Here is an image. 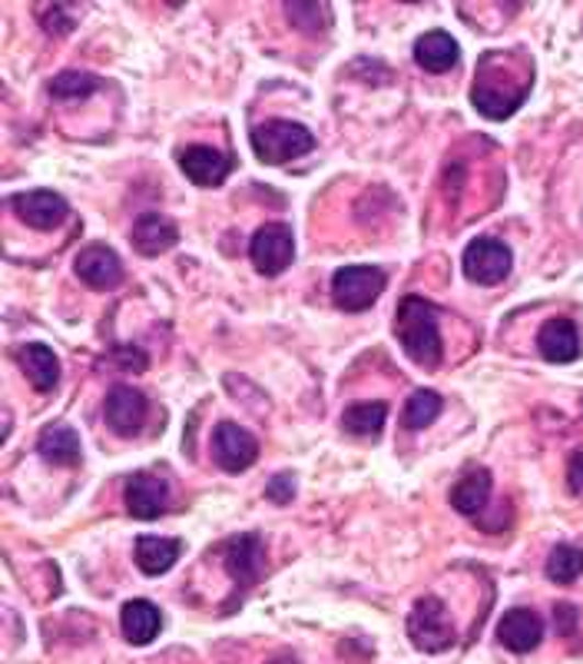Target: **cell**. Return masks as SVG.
Masks as SVG:
<instances>
[{
	"label": "cell",
	"mask_w": 583,
	"mask_h": 664,
	"mask_svg": "<svg viewBox=\"0 0 583 664\" xmlns=\"http://www.w3.org/2000/svg\"><path fill=\"white\" fill-rule=\"evenodd\" d=\"M399 340L412 363L422 369H438L445 346H441V329H438V309L422 296H405L399 306Z\"/></svg>",
	"instance_id": "cell-1"
},
{
	"label": "cell",
	"mask_w": 583,
	"mask_h": 664,
	"mask_svg": "<svg viewBox=\"0 0 583 664\" xmlns=\"http://www.w3.org/2000/svg\"><path fill=\"white\" fill-rule=\"evenodd\" d=\"M253 140V150L262 163H289V159H299L305 156L309 150H315V136L309 126L295 123V120H266L259 126H253L249 133Z\"/></svg>",
	"instance_id": "cell-2"
},
{
	"label": "cell",
	"mask_w": 583,
	"mask_h": 664,
	"mask_svg": "<svg viewBox=\"0 0 583 664\" xmlns=\"http://www.w3.org/2000/svg\"><path fill=\"white\" fill-rule=\"evenodd\" d=\"M504 74H507V64H504L501 51H491L478 64V84H474L471 100H474L478 113H484L487 120H507L527 100L524 93H511V90H504V84H497V80H504Z\"/></svg>",
	"instance_id": "cell-3"
},
{
	"label": "cell",
	"mask_w": 583,
	"mask_h": 664,
	"mask_svg": "<svg viewBox=\"0 0 583 664\" xmlns=\"http://www.w3.org/2000/svg\"><path fill=\"white\" fill-rule=\"evenodd\" d=\"M408 638L425 654H438V651H448L455 644L458 634H455V624H451L441 598L425 595L415 601V608L408 615Z\"/></svg>",
	"instance_id": "cell-4"
},
{
	"label": "cell",
	"mask_w": 583,
	"mask_h": 664,
	"mask_svg": "<svg viewBox=\"0 0 583 664\" xmlns=\"http://www.w3.org/2000/svg\"><path fill=\"white\" fill-rule=\"evenodd\" d=\"M388 276L378 266H341L332 276V299L345 312H365L384 292Z\"/></svg>",
	"instance_id": "cell-5"
},
{
	"label": "cell",
	"mask_w": 583,
	"mask_h": 664,
	"mask_svg": "<svg viewBox=\"0 0 583 664\" xmlns=\"http://www.w3.org/2000/svg\"><path fill=\"white\" fill-rule=\"evenodd\" d=\"M249 259L262 276H282L295 259V236L285 223H266L249 243Z\"/></svg>",
	"instance_id": "cell-6"
},
{
	"label": "cell",
	"mask_w": 583,
	"mask_h": 664,
	"mask_svg": "<svg viewBox=\"0 0 583 664\" xmlns=\"http://www.w3.org/2000/svg\"><path fill=\"white\" fill-rule=\"evenodd\" d=\"M511 250L507 243L494 240V236H481V240H471L464 256H461V266H464V276L478 286H497L507 279L511 273Z\"/></svg>",
	"instance_id": "cell-7"
},
{
	"label": "cell",
	"mask_w": 583,
	"mask_h": 664,
	"mask_svg": "<svg viewBox=\"0 0 583 664\" xmlns=\"http://www.w3.org/2000/svg\"><path fill=\"white\" fill-rule=\"evenodd\" d=\"M223 565L229 572V578L236 582L239 591L253 588L262 572H266V545L259 535L246 532V535H236L223 545Z\"/></svg>",
	"instance_id": "cell-8"
},
{
	"label": "cell",
	"mask_w": 583,
	"mask_h": 664,
	"mask_svg": "<svg viewBox=\"0 0 583 664\" xmlns=\"http://www.w3.org/2000/svg\"><path fill=\"white\" fill-rule=\"evenodd\" d=\"M11 210L18 213V220L21 223H27L31 230H57L64 220H67V213H70V207H67V200L60 197V193H54V190H27V193H14L11 197Z\"/></svg>",
	"instance_id": "cell-9"
},
{
	"label": "cell",
	"mask_w": 583,
	"mask_h": 664,
	"mask_svg": "<svg viewBox=\"0 0 583 664\" xmlns=\"http://www.w3.org/2000/svg\"><path fill=\"white\" fill-rule=\"evenodd\" d=\"M213 458L226 472H246L259 458V442L249 429L236 422H220L213 432Z\"/></svg>",
	"instance_id": "cell-10"
},
{
	"label": "cell",
	"mask_w": 583,
	"mask_h": 664,
	"mask_svg": "<svg viewBox=\"0 0 583 664\" xmlns=\"http://www.w3.org/2000/svg\"><path fill=\"white\" fill-rule=\"evenodd\" d=\"M149 416V399L136 389V386H113L106 396V425L120 435V439H133L139 435L143 422Z\"/></svg>",
	"instance_id": "cell-11"
},
{
	"label": "cell",
	"mask_w": 583,
	"mask_h": 664,
	"mask_svg": "<svg viewBox=\"0 0 583 664\" xmlns=\"http://www.w3.org/2000/svg\"><path fill=\"white\" fill-rule=\"evenodd\" d=\"M179 166L192 184L210 190V187H220L233 174V156H226L223 150L206 146V143H192L182 150Z\"/></svg>",
	"instance_id": "cell-12"
},
{
	"label": "cell",
	"mask_w": 583,
	"mask_h": 664,
	"mask_svg": "<svg viewBox=\"0 0 583 664\" xmlns=\"http://www.w3.org/2000/svg\"><path fill=\"white\" fill-rule=\"evenodd\" d=\"M166 498H169V488L162 478L149 475V472H136L126 478V488H123V502H126V512L139 522H153L166 512Z\"/></svg>",
	"instance_id": "cell-13"
},
{
	"label": "cell",
	"mask_w": 583,
	"mask_h": 664,
	"mask_svg": "<svg viewBox=\"0 0 583 664\" xmlns=\"http://www.w3.org/2000/svg\"><path fill=\"white\" fill-rule=\"evenodd\" d=\"M77 276L90 286V289H116L123 283V259L110 250V246H87L77 256Z\"/></svg>",
	"instance_id": "cell-14"
},
{
	"label": "cell",
	"mask_w": 583,
	"mask_h": 664,
	"mask_svg": "<svg viewBox=\"0 0 583 664\" xmlns=\"http://www.w3.org/2000/svg\"><path fill=\"white\" fill-rule=\"evenodd\" d=\"M537 350L547 363H573L580 359V332L570 319L557 316V319H547L537 332Z\"/></svg>",
	"instance_id": "cell-15"
},
{
	"label": "cell",
	"mask_w": 583,
	"mask_h": 664,
	"mask_svg": "<svg viewBox=\"0 0 583 664\" xmlns=\"http://www.w3.org/2000/svg\"><path fill=\"white\" fill-rule=\"evenodd\" d=\"M497 638H501V644L511 648L514 654H527V651H534V648L540 644V638H543V621H540V615L530 611V608H511V611L501 618V624H497Z\"/></svg>",
	"instance_id": "cell-16"
},
{
	"label": "cell",
	"mask_w": 583,
	"mask_h": 664,
	"mask_svg": "<svg viewBox=\"0 0 583 664\" xmlns=\"http://www.w3.org/2000/svg\"><path fill=\"white\" fill-rule=\"evenodd\" d=\"M491 488H494V478L487 468H468L464 478H458V485L451 488V506L455 512L474 519L487 509L491 502Z\"/></svg>",
	"instance_id": "cell-17"
},
{
	"label": "cell",
	"mask_w": 583,
	"mask_h": 664,
	"mask_svg": "<svg viewBox=\"0 0 583 664\" xmlns=\"http://www.w3.org/2000/svg\"><path fill=\"white\" fill-rule=\"evenodd\" d=\"M14 359H18V366L24 369V376L31 379V386H34L37 392L57 389V383H60V359L54 356L51 346H41V343L21 346V350L14 353Z\"/></svg>",
	"instance_id": "cell-18"
},
{
	"label": "cell",
	"mask_w": 583,
	"mask_h": 664,
	"mask_svg": "<svg viewBox=\"0 0 583 664\" xmlns=\"http://www.w3.org/2000/svg\"><path fill=\"white\" fill-rule=\"evenodd\" d=\"M179 243L176 223H169L162 213H143L133 226V250L143 256H159Z\"/></svg>",
	"instance_id": "cell-19"
},
{
	"label": "cell",
	"mask_w": 583,
	"mask_h": 664,
	"mask_svg": "<svg viewBox=\"0 0 583 664\" xmlns=\"http://www.w3.org/2000/svg\"><path fill=\"white\" fill-rule=\"evenodd\" d=\"M458 44L448 31H428L415 41V60L428 74H448L458 64Z\"/></svg>",
	"instance_id": "cell-20"
},
{
	"label": "cell",
	"mask_w": 583,
	"mask_h": 664,
	"mask_svg": "<svg viewBox=\"0 0 583 664\" xmlns=\"http://www.w3.org/2000/svg\"><path fill=\"white\" fill-rule=\"evenodd\" d=\"M120 628H123V634H126L130 644H149L159 634V628H162V615H159V608L153 601L133 598L120 611Z\"/></svg>",
	"instance_id": "cell-21"
},
{
	"label": "cell",
	"mask_w": 583,
	"mask_h": 664,
	"mask_svg": "<svg viewBox=\"0 0 583 664\" xmlns=\"http://www.w3.org/2000/svg\"><path fill=\"white\" fill-rule=\"evenodd\" d=\"M182 545L176 539H159V535H139L133 545V558L143 575H166L179 562Z\"/></svg>",
	"instance_id": "cell-22"
},
{
	"label": "cell",
	"mask_w": 583,
	"mask_h": 664,
	"mask_svg": "<svg viewBox=\"0 0 583 664\" xmlns=\"http://www.w3.org/2000/svg\"><path fill=\"white\" fill-rule=\"evenodd\" d=\"M37 452L51 465L74 468V465H80V452L83 449H80V435L70 425H47L41 432V439H37Z\"/></svg>",
	"instance_id": "cell-23"
},
{
	"label": "cell",
	"mask_w": 583,
	"mask_h": 664,
	"mask_svg": "<svg viewBox=\"0 0 583 664\" xmlns=\"http://www.w3.org/2000/svg\"><path fill=\"white\" fill-rule=\"evenodd\" d=\"M388 419V406L384 402H358L351 409H345L341 422L351 435H365V439H378L381 425Z\"/></svg>",
	"instance_id": "cell-24"
},
{
	"label": "cell",
	"mask_w": 583,
	"mask_h": 664,
	"mask_svg": "<svg viewBox=\"0 0 583 664\" xmlns=\"http://www.w3.org/2000/svg\"><path fill=\"white\" fill-rule=\"evenodd\" d=\"M547 578L557 582V585H570L583 575V549L576 545H553L550 555H547V565H543Z\"/></svg>",
	"instance_id": "cell-25"
},
{
	"label": "cell",
	"mask_w": 583,
	"mask_h": 664,
	"mask_svg": "<svg viewBox=\"0 0 583 664\" xmlns=\"http://www.w3.org/2000/svg\"><path fill=\"white\" fill-rule=\"evenodd\" d=\"M438 416H441V396L431 392V389H418V392L408 399L402 422H405V429L418 432V429H428Z\"/></svg>",
	"instance_id": "cell-26"
},
{
	"label": "cell",
	"mask_w": 583,
	"mask_h": 664,
	"mask_svg": "<svg viewBox=\"0 0 583 664\" xmlns=\"http://www.w3.org/2000/svg\"><path fill=\"white\" fill-rule=\"evenodd\" d=\"M100 87V80L93 74H83V70H64L51 80V97L57 100H83L90 97L93 90Z\"/></svg>",
	"instance_id": "cell-27"
},
{
	"label": "cell",
	"mask_w": 583,
	"mask_h": 664,
	"mask_svg": "<svg viewBox=\"0 0 583 664\" xmlns=\"http://www.w3.org/2000/svg\"><path fill=\"white\" fill-rule=\"evenodd\" d=\"M266 498H269L272 506H289L292 498H295V475L292 472H279L276 478H269Z\"/></svg>",
	"instance_id": "cell-28"
},
{
	"label": "cell",
	"mask_w": 583,
	"mask_h": 664,
	"mask_svg": "<svg viewBox=\"0 0 583 664\" xmlns=\"http://www.w3.org/2000/svg\"><path fill=\"white\" fill-rule=\"evenodd\" d=\"M285 14L295 21V27H305V31H322V18H325V8L318 4H289Z\"/></svg>",
	"instance_id": "cell-29"
},
{
	"label": "cell",
	"mask_w": 583,
	"mask_h": 664,
	"mask_svg": "<svg viewBox=\"0 0 583 664\" xmlns=\"http://www.w3.org/2000/svg\"><path fill=\"white\" fill-rule=\"evenodd\" d=\"M113 359H116L126 373H139V369H146V353L136 350V346H120V350L113 353Z\"/></svg>",
	"instance_id": "cell-30"
},
{
	"label": "cell",
	"mask_w": 583,
	"mask_h": 664,
	"mask_svg": "<svg viewBox=\"0 0 583 664\" xmlns=\"http://www.w3.org/2000/svg\"><path fill=\"white\" fill-rule=\"evenodd\" d=\"M567 482H570V491H583V452H576V455L570 458Z\"/></svg>",
	"instance_id": "cell-31"
},
{
	"label": "cell",
	"mask_w": 583,
	"mask_h": 664,
	"mask_svg": "<svg viewBox=\"0 0 583 664\" xmlns=\"http://www.w3.org/2000/svg\"><path fill=\"white\" fill-rule=\"evenodd\" d=\"M576 618V611H573V605H557V628L560 631H570V621Z\"/></svg>",
	"instance_id": "cell-32"
},
{
	"label": "cell",
	"mask_w": 583,
	"mask_h": 664,
	"mask_svg": "<svg viewBox=\"0 0 583 664\" xmlns=\"http://www.w3.org/2000/svg\"><path fill=\"white\" fill-rule=\"evenodd\" d=\"M272 664H295V657H292V654H279V657H276Z\"/></svg>",
	"instance_id": "cell-33"
}]
</instances>
